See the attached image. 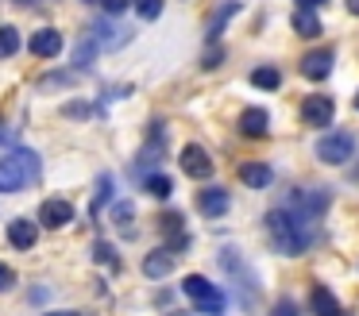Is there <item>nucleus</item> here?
I'll use <instances>...</instances> for the list:
<instances>
[{
    "mask_svg": "<svg viewBox=\"0 0 359 316\" xmlns=\"http://www.w3.org/2000/svg\"><path fill=\"white\" fill-rule=\"evenodd\" d=\"M290 23H294V31H297L302 39H317V35H320V15L309 12V8H297Z\"/></svg>",
    "mask_w": 359,
    "mask_h": 316,
    "instance_id": "obj_17",
    "label": "nucleus"
},
{
    "mask_svg": "<svg viewBox=\"0 0 359 316\" xmlns=\"http://www.w3.org/2000/svg\"><path fill=\"white\" fill-rule=\"evenodd\" d=\"M263 228H266V239H271V247L278 254H302V251H309V243H313V220L297 216L294 208H286V205L271 208Z\"/></svg>",
    "mask_w": 359,
    "mask_h": 316,
    "instance_id": "obj_1",
    "label": "nucleus"
},
{
    "mask_svg": "<svg viewBox=\"0 0 359 316\" xmlns=\"http://www.w3.org/2000/svg\"><path fill=\"white\" fill-rule=\"evenodd\" d=\"M135 12H140V20H158L163 15V0H135Z\"/></svg>",
    "mask_w": 359,
    "mask_h": 316,
    "instance_id": "obj_23",
    "label": "nucleus"
},
{
    "mask_svg": "<svg viewBox=\"0 0 359 316\" xmlns=\"http://www.w3.org/2000/svg\"><path fill=\"white\" fill-rule=\"evenodd\" d=\"M20 50V31L16 27H0V58H12Z\"/></svg>",
    "mask_w": 359,
    "mask_h": 316,
    "instance_id": "obj_21",
    "label": "nucleus"
},
{
    "mask_svg": "<svg viewBox=\"0 0 359 316\" xmlns=\"http://www.w3.org/2000/svg\"><path fill=\"white\" fill-rule=\"evenodd\" d=\"M240 181L248 185V189H266V185L274 181V170L266 166V162H243V166H240Z\"/></svg>",
    "mask_w": 359,
    "mask_h": 316,
    "instance_id": "obj_14",
    "label": "nucleus"
},
{
    "mask_svg": "<svg viewBox=\"0 0 359 316\" xmlns=\"http://www.w3.org/2000/svg\"><path fill=\"white\" fill-rule=\"evenodd\" d=\"M332 100L328 97H317V92H313V97H305L302 100V116H305V123H313V128H328V123H332Z\"/></svg>",
    "mask_w": 359,
    "mask_h": 316,
    "instance_id": "obj_9",
    "label": "nucleus"
},
{
    "mask_svg": "<svg viewBox=\"0 0 359 316\" xmlns=\"http://www.w3.org/2000/svg\"><path fill=\"white\" fill-rule=\"evenodd\" d=\"M251 85H255V89L274 92L282 85V77H278V69H274V66H259V69H251Z\"/></svg>",
    "mask_w": 359,
    "mask_h": 316,
    "instance_id": "obj_18",
    "label": "nucleus"
},
{
    "mask_svg": "<svg viewBox=\"0 0 359 316\" xmlns=\"http://www.w3.org/2000/svg\"><path fill=\"white\" fill-rule=\"evenodd\" d=\"M93 54H97V39H81L78 54H74V66H89V62H93Z\"/></svg>",
    "mask_w": 359,
    "mask_h": 316,
    "instance_id": "obj_24",
    "label": "nucleus"
},
{
    "mask_svg": "<svg viewBox=\"0 0 359 316\" xmlns=\"http://www.w3.org/2000/svg\"><path fill=\"white\" fill-rule=\"evenodd\" d=\"M93 254H97V262H101V266L120 270V259H116V251H112V243H97V247H93Z\"/></svg>",
    "mask_w": 359,
    "mask_h": 316,
    "instance_id": "obj_22",
    "label": "nucleus"
},
{
    "mask_svg": "<svg viewBox=\"0 0 359 316\" xmlns=\"http://www.w3.org/2000/svg\"><path fill=\"white\" fill-rule=\"evenodd\" d=\"M43 174V162L35 151L27 146H12L4 158H0V193H16L24 185H35Z\"/></svg>",
    "mask_w": 359,
    "mask_h": 316,
    "instance_id": "obj_2",
    "label": "nucleus"
},
{
    "mask_svg": "<svg viewBox=\"0 0 359 316\" xmlns=\"http://www.w3.org/2000/svg\"><path fill=\"white\" fill-rule=\"evenodd\" d=\"M228 205H232V197H228L224 185H205V189L197 193V212L209 216V220L224 216V212H228Z\"/></svg>",
    "mask_w": 359,
    "mask_h": 316,
    "instance_id": "obj_6",
    "label": "nucleus"
},
{
    "mask_svg": "<svg viewBox=\"0 0 359 316\" xmlns=\"http://www.w3.org/2000/svg\"><path fill=\"white\" fill-rule=\"evenodd\" d=\"M182 293L189 297V305H194L197 312H209V316H220V312H224V289H217L209 277L189 274L186 282H182Z\"/></svg>",
    "mask_w": 359,
    "mask_h": 316,
    "instance_id": "obj_4",
    "label": "nucleus"
},
{
    "mask_svg": "<svg viewBox=\"0 0 359 316\" xmlns=\"http://www.w3.org/2000/svg\"><path fill=\"white\" fill-rule=\"evenodd\" d=\"M217 262H220V270H224V277L236 285V293H240V308H243V312H251L255 301H259V277H255V270L243 262L240 247H220Z\"/></svg>",
    "mask_w": 359,
    "mask_h": 316,
    "instance_id": "obj_3",
    "label": "nucleus"
},
{
    "mask_svg": "<svg viewBox=\"0 0 359 316\" xmlns=\"http://www.w3.org/2000/svg\"><path fill=\"white\" fill-rule=\"evenodd\" d=\"M35 239H39V228H35L32 220H24V216H20V220L8 224V243L16 247V251H32Z\"/></svg>",
    "mask_w": 359,
    "mask_h": 316,
    "instance_id": "obj_12",
    "label": "nucleus"
},
{
    "mask_svg": "<svg viewBox=\"0 0 359 316\" xmlns=\"http://www.w3.org/2000/svg\"><path fill=\"white\" fill-rule=\"evenodd\" d=\"M309 308H313V316H344L340 301L332 297V289H328V285H313V293H309Z\"/></svg>",
    "mask_w": 359,
    "mask_h": 316,
    "instance_id": "obj_13",
    "label": "nucleus"
},
{
    "mask_svg": "<svg viewBox=\"0 0 359 316\" xmlns=\"http://www.w3.org/2000/svg\"><path fill=\"white\" fill-rule=\"evenodd\" d=\"M355 181H359V170H355Z\"/></svg>",
    "mask_w": 359,
    "mask_h": 316,
    "instance_id": "obj_37",
    "label": "nucleus"
},
{
    "mask_svg": "<svg viewBox=\"0 0 359 316\" xmlns=\"http://www.w3.org/2000/svg\"><path fill=\"white\" fill-rule=\"evenodd\" d=\"M47 316H78V312H47Z\"/></svg>",
    "mask_w": 359,
    "mask_h": 316,
    "instance_id": "obj_34",
    "label": "nucleus"
},
{
    "mask_svg": "<svg viewBox=\"0 0 359 316\" xmlns=\"http://www.w3.org/2000/svg\"><path fill=\"white\" fill-rule=\"evenodd\" d=\"M27 50H32L35 58H55V54H62V35H58L55 27H39L32 35V43H27Z\"/></svg>",
    "mask_w": 359,
    "mask_h": 316,
    "instance_id": "obj_11",
    "label": "nucleus"
},
{
    "mask_svg": "<svg viewBox=\"0 0 359 316\" xmlns=\"http://www.w3.org/2000/svg\"><path fill=\"white\" fill-rule=\"evenodd\" d=\"M109 193H112V177H101V181H97V200H93L97 212H101V205L109 200Z\"/></svg>",
    "mask_w": 359,
    "mask_h": 316,
    "instance_id": "obj_26",
    "label": "nucleus"
},
{
    "mask_svg": "<svg viewBox=\"0 0 359 316\" xmlns=\"http://www.w3.org/2000/svg\"><path fill=\"white\" fill-rule=\"evenodd\" d=\"M143 185H147V193H155L158 200L170 197V189H174V181H170L166 174H151V177H143Z\"/></svg>",
    "mask_w": 359,
    "mask_h": 316,
    "instance_id": "obj_20",
    "label": "nucleus"
},
{
    "mask_svg": "<svg viewBox=\"0 0 359 316\" xmlns=\"http://www.w3.org/2000/svg\"><path fill=\"white\" fill-rule=\"evenodd\" d=\"M332 62H336L332 50H328V46H320V50H309V54H305L297 69H302V77H309V81H325V77L332 74Z\"/></svg>",
    "mask_w": 359,
    "mask_h": 316,
    "instance_id": "obj_8",
    "label": "nucleus"
},
{
    "mask_svg": "<svg viewBox=\"0 0 359 316\" xmlns=\"http://www.w3.org/2000/svg\"><path fill=\"white\" fill-rule=\"evenodd\" d=\"M351 154H355V135L351 131H332V135H325L317 143V158L325 166H344Z\"/></svg>",
    "mask_w": 359,
    "mask_h": 316,
    "instance_id": "obj_5",
    "label": "nucleus"
},
{
    "mask_svg": "<svg viewBox=\"0 0 359 316\" xmlns=\"http://www.w3.org/2000/svg\"><path fill=\"white\" fill-rule=\"evenodd\" d=\"M66 116H89V104L86 100H74V104L66 108Z\"/></svg>",
    "mask_w": 359,
    "mask_h": 316,
    "instance_id": "obj_30",
    "label": "nucleus"
},
{
    "mask_svg": "<svg viewBox=\"0 0 359 316\" xmlns=\"http://www.w3.org/2000/svg\"><path fill=\"white\" fill-rule=\"evenodd\" d=\"M70 220H74V205H70V200H62V197L43 200V208H39V224H43V228H66Z\"/></svg>",
    "mask_w": 359,
    "mask_h": 316,
    "instance_id": "obj_10",
    "label": "nucleus"
},
{
    "mask_svg": "<svg viewBox=\"0 0 359 316\" xmlns=\"http://www.w3.org/2000/svg\"><path fill=\"white\" fill-rule=\"evenodd\" d=\"M174 270V251L170 247H158V251H151L147 259H143V274L147 277H166Z\"/></svg>",
    "mask_w": 359,
    "mask_h": 316,
    "instance_id": "obj_16",
    "label": "nucleus"
},
{
    "mask_svg": "<svg viewBox=\"0 0 359 316\" xmlns=\"http://www.w3.org/2000/svg\"><path fill=\"white\" fill-rule=\"evenodd\" d=\"M112 216H116V224H120V228H124V231H128V235H132V228H128V224H132V220H135V212H132V205H116V208H112Z\"/></svg>",
    "mask_w": 359,
    "mask_h": 316,
    "instance_id": "obj_25",
    "label": "nucleus"
},
{
    "mask_svg": "<svg viewBox=\"0 0 359 316\" xmlns=\"http://www.w3.org/2000/svg\"><path fill=\"white\" fill-rule=\"evenodd\" d=\"M12 285H16V274H12L8 266H0V293H4V289H12Z\"/></svg>",
    "mask_w": 359,
    "mask_h": 316,
    "instance_id": "obj_28",
    "label": "nucleus"
},
{
    "mask_svg": "<svg viewBox=\"0 0 359 316\" xmlns=\"http://www.w3.org/2000/svg\"><path fill=\"white\" fill-rule=\"evenodd\" d=\"M236 12H240V4H236V0H228V4H220V8H217V15H212V23H209V43L217 39V31L224 27V23L232 20Z\"/></svg>",
    "mask_w": 359,
    "mask_h": 316,
    "instance_id": "obj_19",
    "label": "nucleus"
},
{
    "mask_svg": "<svg viewBox=\"0 0 359 316\" xmlns=\"http://www.w3.org/2000/svg\"><path fill=\"white\" fill-rule=\"evenodd\" d=\"M348 12H351V15H359V0H348Z\"/></svg>",
    "mask_w": 359,
    "mask_h": 316,
    "instance_id": "obj_33",
    "label": "nucleus"
},
{
    "mask_svg": "<svg viewBox=\"0 0 359 316\" xmlns=\"http://www.w3.org/2000/svg\"><path fill=\"white\" fill-rule=\"evenodd\" d=\"M20 4H35V0H20Z\"/></svg>",
    "mask_w": 359,
    "mask_h": 316,
    "instance_id": "obj_35",
    "label": "nucleus"
},
{
    "mask_svg": "<svg viewBox=\"0 0 359 316\" xmlns=\"http://www.w3.org/2000/svg\"><path fill=\"white\" fill-rule=\"evenodd\" d=\"M174 316H182V312H174Z\"/></svg>",
    "mask_w": 359,
    "mask_h": 316,
    "instance_id": "obj_38",
    "label": "nucleus"
},
{
    "mask_svg": "<svg viewBox=\"0 0 359 316\" xmlns=\"http://www.w3.org/2000/svg\"><path fill=\"white\" fill-rule=\"evenodd\" d=\"M294 4H297V8H309V12H317V8L325 4V0H294Z\"/></svg>",
    "mask_w": 359,
    "mask_h": 316,
    "instance_id": "obj_32",
    "label": "nucleus"
},
{
    "mask_svg": "<svg viewBox=\"0 0 359 316\" xmlns=\"http://www.w3.org/2000/svg\"><path fill=\"white\" fill-rule=\"evenodd\" d=\"M271 316H297L294 301H278V305H274V312H271Z\"/></svg>",
    "mask_w": 359,
    "mask_h": 316,
    "instance_id": "obj_29",
    "label": "nucleus"
},
{
    "mask_svg": "<svg viewBox=\"0 0 359 316\" xmlns=\"http://www.w3.org/2000/svg\"><path fill=\"white\" fill-rule=\"evenodd\" d=\"M220 58H224V50H220V46H212V50L209 54H205V66H217V62Z\"/></svg>",
    "mask_w": 359,
    "mask_h": 316,
    "instance_id": "obj_31",
    "label": "nucleus"
},
{
    "mask_svg": "<svg viewBox=\"0 0 359 316\" xmlns=\"http://www.w3.org/2000/svg\"><path fill=\"white\" fill-rule=\"evenodd\" d=\"M355 108H359V92H355Z\"/></svg>",
    "mask_w": 359,
    "mask_h": 316,
    "instance_id": "obj_36",
    "label": "nucleus"
},
{
    "mask_svg": "<svg viewBox=\"0 0 359 316\" xmlns=\"http://www.w3.org/2000/svg\"><path fill=\"white\" fill-rule=\"evenodd\" d=\"M128 4H135V0H101V8L109 15H120V12H128Z\"/></svg>",
    "mask_w": 359,
    "mask_h": 316,
    "instance_id": "obj_27",
    "label": "nucleus"
},
{
    "mask_svg": "<svg viewBox=\"0 0 359 316\" xmlns=\"http://www.w3.org/2000/svg\"><path fill=\"white\" fill-rule=\"evenodd\" d=\"M182 170H186L189 177H197V181H205V177H212V158H209V151L205 146H197V143H189V146H182Z\"/></svg>",
    "mask_w": 359,
    "mask_h": 316,
    "instance_id": "obj_7",
    "label": "nucleus"
},
{
    "mask_svg": "<svg viewBox=\"0 0 359 316\" xmlns=\"http://www.w3.org/2000/svg\"><path fill=\"white\" fill-rule=\"evenodd\" d=\"M266 128H271L266 108H248V112L240 116V135H248V139H263Z\"/></svg>",
    "mask_w": 359,
    "mask_h": 316,
    "instance_id": "obj_15",
    "label": "nucleus"
}]
</instances>
